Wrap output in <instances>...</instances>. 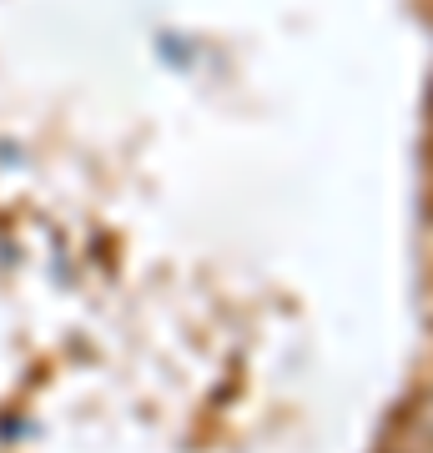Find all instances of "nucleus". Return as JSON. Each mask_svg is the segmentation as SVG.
I'll return each mask as SVG.
<instances>
[{
    "label": "nucleus",
    "mask_w": 433,
    "mask_h": 453,
    "mask_svg": "<svg viewBox=\"0 0 433 453\" xmlns=\"http://www.w3.org/2000/svg\"><path fill=\"white\" fill-rule=\"evenodd\" d=\"M423 434H429V443H433V393L423 398Z\"/></svg>",
    "instance_id": "f257e3e1"
},
{
    "label": "nucleus",
    "mask_w": 433,
    "mask_h": 453,
    "mask_svg": "<svg viewBox=\"0 0 433 453\" xmlns=\"http://www.w3.org/2000/svg\"><path fill=\"white\" fill-rule=\"evenodd\" d=\"M429 453H433V449H429Z\"/></svg>",
    "instance_id": "f03ea898"
}]
</instances>
